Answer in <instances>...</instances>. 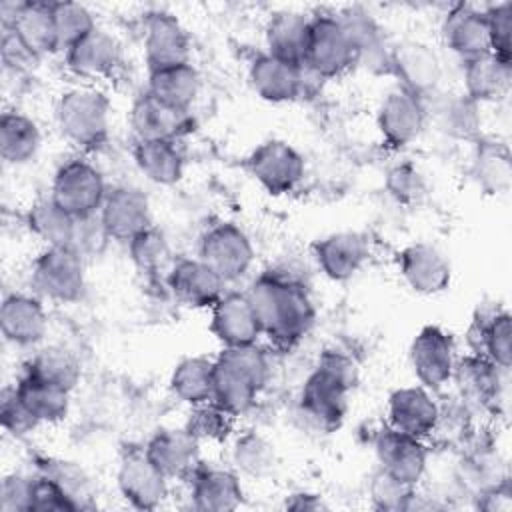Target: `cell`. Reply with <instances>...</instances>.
<instances>
[{"instance_id": "1", "label": "cell", "mask_w": 512, "mask_h": 512, "mask_svg": "<svg viewBox=\"0 0 512 512\" xmlns=\"http://www.w3.org/2000/svg\"><path fill=\"white\" fill-rule=\"evenodd\" d=\"M246 296L256 312L260 330L276 346L298 344L312 328L316 308L302 278L286 270H266L254 278Z\"/></svg>"}, {"instance_id": "2", "label": "cell", "mask_w": 512, "mask_h": 512, "mask_svg": "<svg viewBox=\"0 0 512 512\" xmlns=\"http://www.w3.org/2000/svg\"><path fill=\"white\" fill-rule=\"evenodd\" d=\"M270 380V360L258 344L222 348L214 358L212 402L234 418L246 414Z\"/></svg>"}, {"instance_id": "3", "label": "cell", "mask_w": 512, "mask_h": 512, "mask_svg": "<svg viewBox=\"0 0 512 512\" xmlns=\"http://www.w3.org/2000/svg\"><path fill=\"white\" fill-rule=\"evenodd\" d=\"M56 124L62 136L80 150H96L110 134V100L90 84L64 90L56 100Z\"/></svg>"}, {"instance_id": "4", "label": "cell", "mask_w": 512, "mask_h": 512, "mask_svg": "<svg viewBox=\"0 0 512 512\" xmlns=\"http://www.w3.org/2000/svg\"><path fill=\"white\" fill-rule=\"evenodd\" d=\"M30 284L40 298L60 304L78 302L86 292L84 254L72 246H46L30 268Z\"/></svg>"}, {"instance_id": "5", "label": "cell", "mask_w": 512, "mask_h": 512, "mask_svg": "<svg viewBox=\"0 0 512 512\" xmlns=\"http://www.w3.org/2000/svg\"><path fill=\"white\" fill-rule=\"evenodd\" d=\"M356 64V48L338 14L310 16L304 70L318 78H336Z\"/></svg>"}, {"instance_id": "6", "label": "cell", "mask_w": 512, "mask_h": 512, "mask_svg": "<svg viewBox=\"0 0 512 512\" xmlns=\"http://www.w3.org/2000/svg\"><path fill=\"white\" fill-rule=\"evenodd\" d=\"M106 182L102 172L84 158H70L58 166L52 178L50 196L76 220L96 216L104 198Z\"/></svg>"}, {"instance_id": "7", "label": "cell", "mask_w": 512, "mask_h": 512, "mask_svg": "<svg viewBox=\"0 0 512 512\" xmlns=\"http://www.w3.org/2000/svg\"><path fill=\"white\" fill-rule=\"evenodd\" d=\"M254 244L234 222L212 224L200 238L198 258L206 262L226 284L248 274L254 264Z\"/></svg>"}, {"instance_id": "8", "label": "cell", "mask_w": 512, "mask_h": 512, "mask_svg": "<svg viewBox=\"0 0 512 512\" xmlns=\"http://www.w3.org/2000/svg\"><path fill=\"white\" fill-rule=\"evenodd\" d=\"M250 176L274 196L292 192L304 178V156L288 142L270 138L258 144L248 156Z\"/></svg>"}, {"instance_id": "9", "label": "cell", "mask_w": 512, "mask_h": 512, "mask_svg": "<svg viewBox=\"0 0 512 512\" xmlns=\"http://www.w3.org/2000/svg\"><path fill=\"white\" fill-rule=\"evenodd\" d=\"M408 358L416 380L428 390H440L446 386L452 380L458 362L454 338L436 324H428L418 330L412 338Z\"/></svg>"}, {"instance_id": "10", "label": "cell", "mask_w": 512, "mask_h": 512, "mask_svg": "<svg viewBox=\"0 0 512 512\" xmlns=\"http://www.w3.org/2000/svg\"><path fill=\"white\" fill-rule=\"evenodd\" d=\"M352 386L330 372L328 368L316 364L306 376L300 390V412L324 430H334L342 424L348 412V394Z\"/></svg>"}, {"instance_id": "11", "label": "cell", "mask_w": 512, "mask_h": 512, "mask_svg": "<svg viewBox=\"0 0 512 512\" xmlns=\"http://www.w3.org/2000/svg\"><path fill=\"white\" fill-rule=\"evenodd\" d=\"M2 22L4 30L16 38L32 60L60 50L52 18V2H16L10 12L2 8Z\"/></svg>"}, {"instance_id": "12", "label": "cell", "mask_w": 512, "mask_h": 512, "mask_svg": "<svg viewBox=\"0 0 512 512\" xmlns=\"http://www.w3.org/2000/svg\"><path fill=\"white\" fill-rule=\"evenodd\" d=\"M424 98L396 86L380 102L376 112L378 132L390 148H404L412 144L426 126Z\"/></svg>"}, {"instance_id": "13", "label": "cell", "mask_w": 512, "mask_h": 512, "mask_svg": "<svg viewBox=\"0 0 512 512\" xmlns=\"http://www.w3.org/2000/svg\"><path fill=\"white\" fill-rule=\"evenodd\" d=\"M98 220L110 240L128 242L138 232L152 226V210L148 196L128 184L108 188L98 210Z\"/></svg>"}, {"instance_id": "14", "label": "cell", "mask_w": 512, "mask_h": 512, "mask_svg": "<svg viewBox=\"0 0 512 512\" xmlns=\"http://www.w3.org/2000/svg\"><path fill=\"white\" fill-rule=\"evenodd\" d=\"M388 74L398 86L424 98L436 90L442 78V62L438 54L422 40H402L390 48Z\"/></svg>"}, {"instance_id": "15", "label": "cell", "mask_w": 512, "mask_h": 512, "mask_svg": "<svg viewBox=\"0 0 512 512\" xmlns=\"http://www.w3.org/2000/svg\"><path fill=\"white\" fill-rule=\"evenodd\" d=\"M116 484L122 498L138 510H154L168 496V478L154 466L144 448H134L122 456Z\"/></svg>"}, {"instance_id": "16", "label": "cell", "mask_w": 512, "mask_h": 512, "mask_svg": "<svg viewBox=\"0 0 512 512\" xmlns=\"http://www.w3.org/2000/svg\"><path fill=\"white\" fill-rule=\"evenodd\" d=\"M142 44L148 72L190 62V36L170 12L154 10L146 14Z\"/></svg>"}, {"instance_id": "17", "label": "cell", "mask_w": 512, "mask_h": 512, "mask_svg": "<svg viewBox=\"0 0 512 512\" xmlns=\"http://www.w3.org/2000/svg\"><path fill=\"white\" fill-rule=\"evenodd\" d=\"M398 272L406 286L420 296L444 292L452 280L448 258L430 242H412L398 252Z\"/></svg>"}, {"instance_id": "18", "label": "cell", "mask_w": 512, "mask_h": 512, "mask_svg": "<svg viewBox=\"0 0 512 512\" xmlns=\"http://www.w3.org/2000/svg\"><path fill=\"white\" fill-rule=\"evenodd\" d=\"M374 450L380 468L396 480L410 486H416L422 480L428 464V452L420 438L384 424L374 438Z\"/></svg>"}, {"instance_id": "19", "label": "cell", "mask_w": 512, "mask_h": 512, "mask_svg": "<svg viewBox=\"0 0 512 512\" xmlns=\"http://www.w3.org/2000/svg\"><path fill=\"white\" fill-rule=\"evenodd\" d=\"M66 68L84 82L112 76L122 64V46L116 36L102 28H94L68 50H64Z\"/></svg>"}, {"instance_id": "20", "label": "cell", "mask_w": 512, "mask_h": 512, "mask_svg": "<svg viewBox=\"0 0 512 512\" xmlns=\"http://www.w3.org/2000/svg\"><path fill=\"white\" fill-rule=\"evenodd\" d=\"M388 426L414 438H428L440 424V406L424 386L396 388L388 396Z\"/></svg>"}, {"instance_id": "21", "label": "cell", "mask_w": 512, "mask_h": 512, "mask_svg": "<svg viewBox=\"0 0 512 512\" xmlns=\"http://www.w3.org/2000/svg\"><path fill=\"white\" fill-rule=\"evenodd\" d=\"M0 332L6 342L22 348L40 344L48 332V314L36 294H6L0 306Z\"/></svg>"}, {"instance_id": "22", "label": "cell", "mask_w": 512, "mask_h": 512, "mask_svg": "<svg viewBox=\"0 0 512 512\" xmlns=\"http://www.w3.org/2000/svg\"><path fill=\"white\" fill-rule=\"evenodd\" d=\"M210 332L224 348L258 342L262 330L246 292H224L210 308Z\"/></svg>"}, {"instance_id": "23", "label": "cell", "mask_w": 512, "mask_h": 512, "mask_svg": "<svg viewBox=\"0 0 512 512\" xmlns=\"http://www.w3.org/2000/svg\"><path fill=\"white\" fill-rule=\"evenodd\" d=\"M176 300L190 308H212L226 292V282L200 258H180L168 270Z\"/></svg>"}, {"instance_id": "24", "label": "cell", "mask_w": 512, "mask_h": 512, "mask_svg": "<svg viewBox=\"0 0 512 512\" xmlns=\"http://www.w3.org/2000/svg\"><path fill=\"white\" fill-rule=\"evenodd\" d=\"M154 466L170 478H186L200 464V440L186 428H162L144 446Z\"/></svg>"}, {"instance_id": "25", "label": "cell", "mask_w": 512, "mask_h": 512, "mask_svg": "<svg viewBox=\"0 0 512 512\" xmlns=\"http://www.w3.org/2000/svg\"><path fill=\"white\" fill-rule=\"evenodd\" d=\"M320 272L332 282L354 278L368 260V244L356 232H332L312 246Z\"/></svg>"}, {"instance_id": "26", "label": "cell", "mask_w": 512, "mask_h": 512, "mask_svg": "<svg viewBox=\"0 0 512 512\" xmlns=\"http://www.w3.org/2000/svg\"><path fill=\"white\" fill-rule=\"evenodd\" d=\"M442 40L460 60H468L490 50V34L484 10L472 4H454L442 20Z\"/></svg>"}, {"instance_id": "27", "label": "cell", "mask_w": 512, "mask_h": 512, "mask_svg": "<svg viewBox=\"0 0 512 512\" xmlns=\"http://www.w3.org/2000/svg\"><path fill=\"white\" fill-rule=\"evenodd\" d=\"M248 82L262 100L284 104L298 98L304 84V68L264 52L250 62Z\"/></svg>"}, {"instance_id": "28", "label": "cell", "mask_w": 512, "mask_h": 512, "mask_svg": "<svg viewBox=\"0 0 512 512\" xmlns=\"http://www.w3.org/2000/svg\"><path fill=\"white\" fill-rule=\"evenodd\" d=\"M130 124L138 140H180L192 128L190 112L176 110L150 92L140 94L130 108Z\"/></svg>"}, {"instance_id": "29", "label": "cell", "mask_w": 512, "mask_h": 512, "mask_svg": "<svg viewBox=\"0 0 512 512\" xmlns=\"http://www.w3.org/2000/svg\"><path fill=\"white\" fill-rule=\"evenodd\" d=\"M192 478V502L204 512H230L236 510L244 500V490L238 474L228 468L202 466L190 474Z\"/></svg>"}, {"instance_id": "30", "label": "cell", "mask_w": 512, "mask_h": 512, "mask_svg": "<svg viewBox=\"0 0 512 512\" xmlns=\"http://www.w3.org/2000/svg\"><path fill=\"white\" fill-rule=\"evenodd\" d=\"M512 80V62L486 52L468 60H462L464 96L472 102H494L508 94Z\"/></svg>"}, {"instance_id": "31", "label": "cell", "mask_w": 512, "mask_h": 512, "mask_svg": "<svg viewBox=\"0 0 512 512\" xmlns=\"http://www.w3.org/2000/svg\"><path fill=\"white\" fill-rule=\"evenodd\" d=\"M200 86H202V78L196 66L192 62H182V64L150 70L146 92H150L154 98H158L160 102L176 110L190 112L192 104L198 98Z\"/></svg>"}, {"instance_id": "32", "label": "cell", "mask_w": 512, "mask_h": 512, "mask_svg": "<svg viewBox=\"0 0 512 512\" xmlns=\"http://www.w3.org/2000/svg\"><path fill=\"white\" fill-rule=\"evenodd\" d=\"M308 30H310V16L302 12L280 10L272 14L264 30L266 48H268L266 52L286 62L302 66L306 42H308Z\"/></svg>"}, {"instance_id": "33", "label": "cell", "mask_w": 512, "mask_h": 512, "mask_svg": "<svg viewBox=\"0 0 512 512\" xmlns=\"http://www.w3.org/2000/svg\"><path fill=\"white\" fill-rule=\"evenodd\" d=\"M134 162L146 180L172 186L184 174V154L176 140H138Z\"/></svg>"}, {"instance_id": "34", "label": "cell", "mask_w": 512, "mask_h": 512, "mask_svg": "<svg viewBox=\"0 0 512 512\" xmlns=\"http://www.w3.org/2000/svg\"><path fill=\"white\" fill-rule=\"evenodd\" d=\"M14 390L26 410L38 420V424H54L68 416L70 392L60 386L24 372L14 384Z\"/></svg>"}, {"instance_id": "35", "label": "cell", "mask_w": 512, "mask_h": 512, "mask_svg": "<svg viewBox=\"0 0 512 512\" xmlns=\"http://www.w3.org/2000/svg\"><path fill=\"white\" fill-rule=\"evenodd\" d=\"M42 144V134L28 114L6 110L0 116V156L6 164L20 166L30 162Z\"/></svg>"}, {"instance_id": "36", "label": "cell", "mask_w": 512, "mask_h": 512, "mask_svg": "<svg viewBox=\"0 0 512 512\" xmlns=\"http://www.w3.org/2000/svg\"><path fill=\"white\" fill-rule=\"evenodd\" d=\"M76 224L78 220L70 216L60 204H56L52 196L38 198L26 210L28 230L46 246L72 244L76 236Z\"/></svg>"}, {"instance_id": "37", "label": "cell", "mask_w": 512, "mask_h": 512, "mask_svg": "<svg viewBox=\"0 0 512 512\" xmlns=\"http://www.w3.org/2000/svg\"><path fill=\"white\" fill-rule=\"evenodd\" d=\"M472 332L478 338L474 352L484 354L500 370H508L512 364V318L506 310L480 312V320H474Z\"/></svg>"}, {"instance_id": "38", "label": "cell", "mask_w": 512, "mask_h": 512, "mask_svg": "<svg viewBox=\"0 0 512 512\" xmlns=\"http://www.w3.org/2000/svg\"><path fill=\"white\" fill-rule=\"evenodd\" d=\"M212 376L214 358L188 356L174 366L170 374V390L178 400L196 406L212 398Z\"/></svg>"}, {"instance_id": "39", "label": "cell", "mask_w": 512, "mask_h": 512, "mask_svg": "<svg viewBox=\"0 0 512 512\" xmlns=\"http://www.w3.org/2000/svg\"><path fill=\"white\" fill-rule=\"evenodd\" d=\"M26 374L60 386L68 392L76 388L82 376V368L78 358L66 350L64 346H46L38 350L24 368Z\"/></svg>"}, {"instance_id": "40", "label": "cell", "mask_w": 512, "mask_h": 512, "mask_svg": "<svg viewBox=\"0 0 512 512\" xmlns=\"http://www.w3.org/2000/svg\"><path fill=\"white\" fill-rule=\"evenodd\" d=\"M472 174L480 188L488 194L506 192L512 178L510 152L502 142L480 140L474 152Z\"/></svg>"}, {"instance_id": "41", "label": "cell", "mask_w": 512, "mask_h": 512, "mask_svg": "<svg viewBox=\"0 0 512 512\" xmlns=\"http://www.w3.org/2000/svg\"><path fill=\"white\" fill-rule=\"evenodd\" d=\"M126 244H128V254L132 264L144 274H158L166 268L170 270V266L174 264L168 238L154 224L138 232Z\"/></svg>"}, {"instance_id": "42", "label": "cell", "mask_w": 512, "mask_h": 512, "mask_svg": "<svg viewBox=\"0 0 512 512\" xmlns=\"http://www.w3.org/2000/svg\"><path fill=\"white\" fill-rule=\"evenodd\" d=\"M232 462L242 474L264 478L276 466V450L262 434L248 430L234 440Z\"/></svg>"}, {"instance_id": "43", "label": "cell", "mask_w": 512, "mask_h": 512, "mask_svg": "<svg viewBox=\"0 0 512 512\" xmlns=\"http://www.w3.org/2000/svg\"><path fill=\"white\" fill-rule=\"evenodd\" d=\"M498 370L500 368L484 354L474 352L472 356L456 362L452 378H456L468 394L476 396L478 400H488L498 390Z\"/></svg>"}, {"instance_id": "44", "label": "cell", "mask_w": 512, "mask_h": 512, "mask_svg": "<svg viewBox=\"0 0 512 512\" xmlns=\"http://www.w3.org/2000/svg\"><path fill=\"white\" fill-rule=\"evenodd\" d=\"M52 18L60 50H68L96 28L94 14L80 2H52Z\"/></svg>"}, {"instance_id": "45", "label": "cell", "mask_w": 512, "mask_h": 512, "mask_svg": "<svg viewBox=\"0 0 512 512\" xmlns=\"http://www.w3.org/2000/svg\"><path fill=\"white\" fill-rule=\"evenodd\" d=\"M232 424H234V416L224 408H220L216 402L208 400L192 406L184 428L192 436H196L200 442L202 440L218 442L228 438V434L232 432Z\"/></svg>"}, {"instance_id": "46", "label": "cell", "mask_w": 512, "mask_h": 512, "mask_svg": "<svg viewBox=\"0 0 512 512\" xmlns=\"http://www.w3.org/2000/svg\"><path fill=\"white\" fill-rule=\"evenodd\" d=\"M388 194L404 206H414L420 204L422 198L426 196V180L420 174V170L410 164V162H402L392 166L386 172V182H384Z\"/></svg>"}, {"instance_id": "47", "label": "cell", "mask_w": 512, "mask_h": 512, "mask_svg": "<svg viewBox=\"0 0 512 512\" xmlns=\"http://www.w3.org/2000/svg\"><path fill=\"white\" fill-rule=\"evenodd\" d=\"M38 472L56 480L72 496V500L78 504L80 510L92 506L88 480L76 464L64 462V460H44V462H40Z\"/></svg>"}, {"instance_id": "48", "label": "cell", "mask_w": 512, "mask_h": 512, "mask_svg": "<svg viewBox=\"0 0 512 512\" xmlns=\"http://www.w3.org/2000/svg\"><path fill=\"white\" fill-rule=\"evenodd\" d=\"M414 496V486L396 480L382 468L372 476L370 500L380 510H408Z\"/></svg>"}, {"instance_id": "49", "label": "cell", "mask_w": 512, "mask_h": 512, "mask_svg": "<svg viewBox=\"0 0 512 512\" xmlns=\"http://www.w3.org/2000/svg\"><path fill=\"white\" fill-rule=\"evenodd\" d=\"M80 510L72 496L50 476H32V498L30 512H76Z\"/></svg>"}, {"instance_id": "50", "label": "cell", "mask_w": 512, "mask_h": 512, "mask_svg": "<svg viewBox=\"0 0 512 512\" xmlns=\"http://www.w3.org/2000/svg\"><path fill=\"white\" fill-rule=\"evenodd\" d=\"M478 104L468 96L450 98L440 106V124L446 132L454 136H472L478 128Z\"/></svg>"}, {"instance_id": "51", "label": "cell", "mask_w": 512, "mask_h": 512, "mask_svg": "<svg viewBox=\"0 0 512 512\" xmlns=\"http://www.w3.org/2000/svg\"><path fill=\"white\" fill-rule=\"evenodd\" d=\"M490 34V50L512 62V2H500L484 10Z\"/></svg>"}, {"instance_id": "52", "label": "cell", "mask_w": 512, "mask_h": 512, "mask_svg": "<svg viewBox=\"0 0 512 512\" xmlns=\"http://www.w3.org/2000/svg\"><path fill=\"white\" fill-rule=\"evenodd\" d=\"M0 420H2L4 430L8 434H12L14 438H24L38 426V420L26 410V406L16 396L14 386L4 388V392H2Z\"/></svg>"}, {"instance_id": "53", "label": "cell", "mask_w": 512, "mask_h": 512, "mask_svg": "<svg viewBox=\"0 0 512 512\" xmlns=\"http://www.w3.org/2000/svg\"><path fill=\"white\" fill-rule=\"evenodd\" d=\"M32 476L8 474L0 486V510L2 512H30Z\"/></svg>"}, {"instance_id": "54", "label": "cell", "mask_w": 512, "mask_h": 512, "mask_svg": "<svg viewBox=\"0 0 512 512\" xmlns=\"http://www.w3.org/2000/svg\"><path fill=\"white\" fill-rule=\"evenodd\" d=\"M286 508L288 510H296V512H318V510H324L328 508L326 502L322 500L320 494H314V492H294L290 494V498L286 500Z\"/></svg>"}]
</instances>
